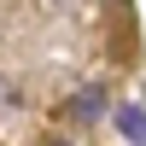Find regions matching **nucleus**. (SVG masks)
I'll use <instances>...</instances> for the list:
<instances>
[{
  "instance_id": "nucleus-1",
  "label": "nucleus",
  "mask_w": 146,
  "mask_h": 146,
  "mask_svg": "<svg viewBox=\"0 0 146 146\" xmlns=\"http://www.w3.org/2000/svg\"><path fill=\"white\" fill-rule=\"evenodd\" d=\"M117 129H123L129 146H146V111L140 105H123V111H117Z\"/></svg>"
},
{
  "instance_id": "nucleus-2",
  "label": "nucleus",
  "mask_w": 146,
  "mask_h": 146,
  "mask_svg": "<svg viewBox=\"0 0 146 146\" xmlns=\"http://www.w3.org/2000/svg\"><path fill=\"white\" fill-rule=\"evenodd\" d=\"M100 100H105V82H94L88 94H76V100H70V117H94V111H100Z\"/></svg>"
},
{
  "instance_id": "nucleus-3",
  "label": "nucleus",
  "mask_w": 146,
  "mask_h": 146,
  "mask_svg": "<svg viewBox=\"0 0 146 146\" xmlns=\"http://www.w3.org/2000/svg\"><path fill=\"white\" fill-rule=\"evenodd\" d=\"M47 146H70V140H47Z\"/></svg>"
}]
</instances>
